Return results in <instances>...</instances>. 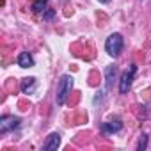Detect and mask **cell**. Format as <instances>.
I'll return each mask as SVG.
<instances>
[{
    "label": "cell",
    "mask_w": 151,
    "mask_h": 151,
    "mask_svg": "<svg viewBox=\"0 0 151 151\" xmlns=\"http://www.w3.org/2000/svg\"><path fill=\"white\" fill-rule=\"evenodd\" d=\"M146 147H147V135L142 133V135L139 137V142H137V151H144Z\"/></svg>",
    "instance_id": "11"
},
{
    "label": "cell",
    "mask_w": 151,
    "mask_h": 151,
    "mask_svg": "<svg viewBox=\"0 0 151 151\" xmlns=\"http://www.w3.org/2000/svg\"><path fill=\"white\" fill-rule=\"evenodd\" d=\"M53 14H55L53 11H48L46 14H43V18H45V20H52V18H53Z\"/></svg>",
    "instance_id": "12"
},
{
    "label": "cell",
    "mask_w": 151,
    "mask_h": 151,
    "mask_svg": "<svg viewBox=\"0 0 151 151\" xmlns=\"http://www.w3.org/2000/svg\"><path fill=\"white\" fill-rule=\"evenodd\" d=\"M98 2H101V4H109L110 0H98Z\"/></svg>",
    "instance_id": "13"
},
{
    "label": "cell",
    "mask_w": 151,
    "mask_h": 151,
    "mask_svg": "<svg viewBox=\"0 0 151 151\" xmlns=\"http://www.w3.org/2000/svg\"><path fill=\"white\" fill-rule=\"evenodd\" d=\"M59 144H60V135L57 132H53L46 137V140L43 144V151H55L59 147Z\"/></svg>",
    "instance_id": "5"
},
{
    "label": "cell",
    "mask_w": 151,
    "mask_h": 151,
    "mask_svg": "<svg viewBox=\"0 0 151 151\" xmlns=\"http://www.w3.org/2000/svg\"><path fill=\"white\" fill-rule=\"evenodd\" d=\"M20 123H22V119L16 116H2L0 117V133H7V132L18 128Z\"/></svg>",
    "instance_id": "4"
},
{
    "label": "cell",
    "mask_w": 151,
    "mask_h": 151,
    "mask_svg": "<svg viewBox=\"0 0 151 151\" xmlns=\"http://www.w3.org/2000/svg\"><path fill=\"white\" fill-rule=\"evenodd\" d=\"M36 87H37V80H36L34 77H27V78H23L22 84H20V89H22L23 94H32V93L36 91Z\"/></svg>",
    "instance_id": "6"
},
{
    "label": "cell",
    "mask_w": 151,
    "mask_h": 151,
    "mask_svg": "<svg viewBox=\"0 0 151 151\" xmlns=\"http://www.w3.org/2000/svg\"><path fill=\"white\" fill-rule=\"evenodd\" d=\"M46 4H48V0H34L32 11L34 13H45L46 11Z\"/></svg>",
    "instance_id": "10"
},
{
    "label": "cell",
    "mask_w": 151,
    "mask_h": 151,
    "mask_svg": "<svg viewBox=\"0 0 151 151\" xmlns=\"http://www.w3.org/2000/svg\"><path fill=\"white\" fill-rule=\"evenodd\" d=\"M135 73H137V66L132 64V66L121 75V80H119V93H121V94H126V93L132 89V84H133V78H135Z\"/></svg>",
    "instance_id": "3"
},
{
    "label": "cell",
    "mask_w": 151,
    "mask_h": 151,
    "mask_svg": "<svg viewBox=\"0 0 151 151\" xmlns=\"http://www.w3.org/2000/svg\"><path fill=\"white\" fill-rule=\"evenodd\" d=\"M16 62H18L20 68H32V66H34V59H32V55H30L29 52H22V53L18 55Z\"/></svg>",
    "instance_id": "9"
},
{
    "label": "cell",
    "mask_w": 151,
    "mask_h": 151,
    "mask_svg": "<svg viewBox=\"0 0 151 151\" xmlns=\"http://www.w3.org/2000/svg\"><path fill=\"white\" fill-rule=\"evenodd\" d=\"M123 46H124V41H123V36L119 32L110 34L105 41V52L110 57H119L121 52H123Z\"/></svg>",
    "instance_id": "2"
},
{
    "label": "cell",
    "mask_w": 151,
    "mask_h": 151,
    "mask_svg": "<svg viewBox=\"0 0 151 151\" xmlns=\"http://www.w3.org/2000/svg\"><path fill=\"white\" fill-rule=\"evenodd\" d=\"M73 77L71 75H62V77L59 78V82H57V94H55V101H57V105L59 107H62L64 103H66V98H68V94L71 93V89H73Z\"/></svg>",
    "instance_id": "1"
},
{
    "label": "cell",
    "mask_w": 151,
    "mask_h": 151,
    "mask_svg": "<svg viewBox=\"0 0 151 151\" xmlns=\"http://www.w3.org/2000/svg\"><path fill=\"white\" fill-rule=\"evenodd\" d=\"M121 128H123V123H121L119 119H116V121H107V123H103V124H101L103 133H109V135L121 132Z\"/></svg>",
    "instance_id": "7"
},
{
    "label": "cell",
    "mask_w": 151,
    "mask_h": 151,
    "mask_svg": "<svg viewBox=\"0 0 151 151\" xmlns=\"http://www.w3.org/2000/svg\"><path fill=\"white\" fill-rule=\"evenodd\" d=\"M116 75H117V66L110 64L105 68V80H107V89H112V82L116 80Z\"/></svg>",
    "instance_id": "8"
}]
</instances>
